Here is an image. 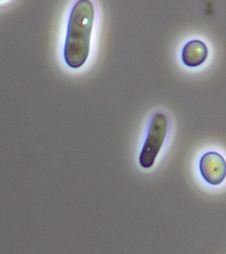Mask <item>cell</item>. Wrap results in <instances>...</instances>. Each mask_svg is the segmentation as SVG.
<instances>
[{
	"mask_svg": "<svg viewBox=\"0 0 226 254\" xmlns=\"http://www.w3.org/2000/svg\"><path fill=\"white\" fill-rule=\"evenodd\" d=\"M94 18L95 9L91 0H77L68 19L64 46V60L72 69H78L87 61Z\"/></svg>",
	"mask_w": 226,
	"mask_h": 254,
	"instance_id": "cell-1",
	"label": "cell"
},
{
	"mask_svg": "<svg viewBox=\"0 0 226 254\" xmlns=\"http://www.w3.org/2000/svg\"><path fill=\"white\" fill-rule=\"evenodd\" d=\"M168 131V119L162 113H157L151 120L144 147L139 156V163L142 168H151L157 156L165 143Z\"/></svg>",
	"mask_w": 226,
	"mask_h": 254,
	"instance_id": "cell-2",
	"label": "cell"
},
{
	"mask_svg": "<svg viewBox=\"0 0 226 254\" xmlns=\"http://www.w3.org/2000/svg\"><path fill=\"white\" fill-rule=\"evenodd\" d=\"M200 172L206 183L218 186L226 178V162L222 155L209 151L200 160Z\"/></svg>",
	"mask_w": 226,
	"mask_h": 254,
	"instance_id": "cell-3",
	"label": "cell"
},
{
	"mask_svg": "<svg viewBox=\"0 0 226 254\" xmlns=\"http://www.w3.org/2000/svg\"><path fill=\"white\" fill-rule=\"evenodd\" d=\"M209 50L204 42L192 40L186 43L182 50V61L186 66L195 67L205 62Z\"/></svg>",
	"mask_w": 226,
	"mask_h": 254,
	"instance_id": "cell-4",
	"label": "cell"
}]
</instances>
